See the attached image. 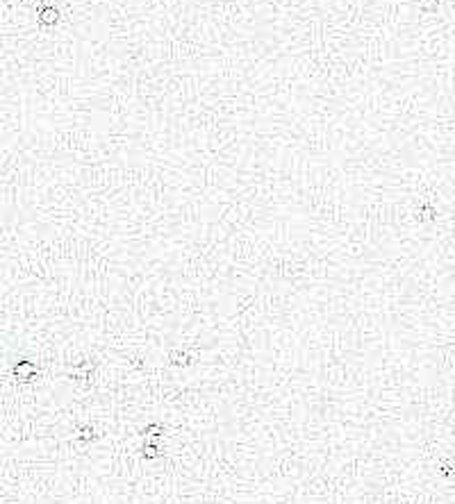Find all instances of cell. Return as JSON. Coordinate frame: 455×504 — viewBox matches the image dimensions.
Instances as JSON below:
<instances>
[{
  "instance_id": "obj_1",
  "label": "cell",
  "mask_w": 455,
  "mask_h": 504,
  "mask_svg": "<svg viewBox=\"0 0 455 504\" xmlns=\"http://www.w3.org/2000/svg\"><path fill=\"white\" fill-rule=\"evenodd\" d=\"M53 20H57V12L55 9H43L41 12V23H53Z\"/></svg>"
}]
</instances>
